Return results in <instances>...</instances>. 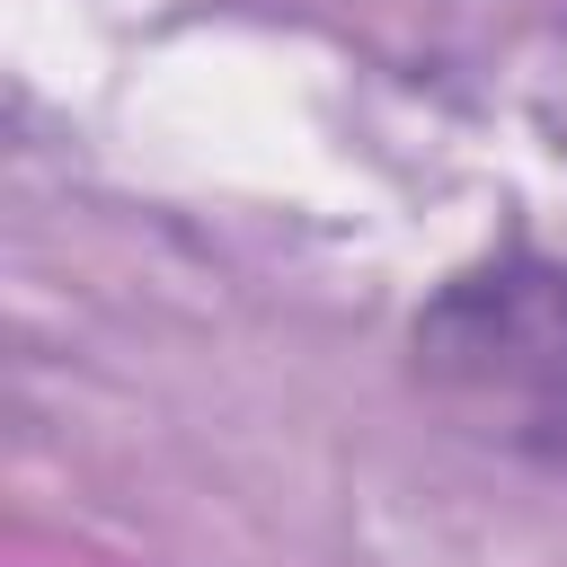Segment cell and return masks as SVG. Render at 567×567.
Segmentation results:
<instances>
[{
    "instance_id": "cell-1",
    "label": "cell",
    "mask_w": 567,
    "mask_h": 567,
    "mask_svg": "<svg viewBox=\"0 0 567 567\" xmlns=\"http://www.w3.org/2000/svg\"><path fill=\"white\" fill-rule=\"evenodd\" d=\"M425 354L434 372L505 408L514 416L505 434H532L540 452L567 461V275L496 266L452 284L443 310L425 319Z\"/></svg>"
}]
</instances>
